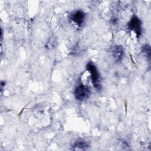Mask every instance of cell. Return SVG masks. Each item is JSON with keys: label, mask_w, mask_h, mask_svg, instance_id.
<instances>
[{"label": "cell", "mask_w": 151, "mask_h": 151, "mask_svg": "<svg viewBox=\"0 0 151 151\" xmlns=\"http://www.w3.org/2000/svg\"><path fill=\"white\" fill-rule=\"evenodd\" d=\"M86 16V14L84 11L80 9H76L72 11L69 14V19L76 26L81 27L85 22Z\"/></svg>", "instance_id": "cell-4"}, {"label": "cell", "mask_w": 151, "mask_h": 151, "mask_svg": "<svg viewBox=\"0 0 151 151\" xmlns=\"http://www.w3.org/2000/svg\"><path fill=\"white\" fill-rule=\"evenodd\" d=\"M90 93L91 91L90 87L82 83L76 87L74 91L75 99L81 101L87 100L89 97Z\"/></svg>", "instance_id": "cell-2"}, {"label": "cell", "mask_w": 151, "mask_h": 151, "mask_svg": "<svg viewBox=\"0 0 151 151\" xmlns=\"http://www.w3.org/2000/svg\"><path fill=\"white\" fill-rule=\"evenodd\" d=\"M111 53L114 61L119 63L121 62L123 58L124 54V48L122 45H116L111 48Z\"/></svg>", "instance_id": "cell-5"}, {"label": "cell", "mask_w": 151, "mask_h": 151, "mask_svg": "<svg viewBox=\"0 0 151 151\" xmlns=\"http://www.w3.org/2000/svg\"><path fill=\"white\" fill-rule=\"evenodd\" d=\"M73 150H87L88 149L89 145L88 143L81 139H79L74 143L73 145Z\"/></svg>", "instance_id": "cell-6"}, {"label": "cell", "mask_w": 151, "mask_h": 151, "mask_svg": "<svg viewBox=\"0 0 151 151\" xmlns=\"http://www.w3.org/2000/svg\"><path fill=\"white\" fill-rule=\"evenodd\" d=\"M86 70L93 87L97 90H100L101 88V77L96 65L92 61H89L86 64Z\"/></svg>", "instance_id": "cell-1"}, {"label": "cell", "mask_w": 151, "mask_h": 151, "mask_svg": "<svg viewBox=\"0 0 151 151\" xmlns=\"http://www.w3.org/2000/svg\"><path fill=\"white\" fill-rule=\"evenodd\" d=\"M127 28L133 32L137 37H140L142 32L141 20L135 15H133L127 23Z\"/></svg>", "instance_id": "cell-3"}, {"label": "cell", "mask_w": 151, "mask_h": 151, "mask_svg": "<svg viewBox=\"0 0 151 151\" xmlns=\"http://www.w3.org/2000/svg\"><path fill=\"white\" fill-rule=\"evenodd\" d=\"M142 52L147 58L149 61L150 60V46L148 44H145L142 47Z\"/></svg>", "instance_id": "cell-7"}]
</instances>
